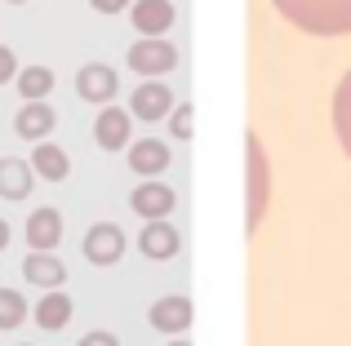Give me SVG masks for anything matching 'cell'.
Here are the masks:
<instances>
[{
  "instance_id": "6",
  "label": "cell",
  "mask_w": 351,
  "mask_h": 346,
  "mask_svg": "<svg viewBox=\"0 0 351 346\" xmlns=\"http://www.w3.org/2000/svg\"><path fill=\"white\" fill-rule=\"evenodd\" d=\"M76 94L85 98V103H112V98H116V71L103 67V62H89V67H80Z\"/></svg>"
},
{
  "instance_id": "9",
  "label": "cell",
  "mask_w": 351,
  "mask_h": 346,
  "mask_svg": "<svg viewBox=\"0 0 351 346\" xmlns=\"http://www.w3.org/2000/svg\"><path fill=\"white\" fill-rule=\"evenodd\" d=\"M129 204H134V213H138V217L156 222V217L173 213V191L165 187V182H143V187L129 196Z\"/></svg>"
},
{
  "instance_id": "14",
  "label": "cell",
  "mask_w": 351,
  "mask_h": 346,
  "mask_svg": "<svg viewBox=\"0 0 351 346\" xmlns=\"http://www.w3.org/2000/svg\"><path fill=\"white\" fill-rule=\"evenodd\" d=\"M23 276L27 284H40V289H58L62 280H67V267H62L53 253H32V258L23 262Z\"/></svg>"
},
{
  "instance_id": "17",
  "label": "cell",
  "mask_w": 351,
  "mask_h": 346,
  "mask_svg": "<svg viewBox=\"0 0 351 346\" xmlns=\"http://www.w3.org/2000/svg\"><path fill=\"white\" fill-rule=\"evenodd\" d=\"M14 129H18V138H27V142H40L45 133L53 129V111H49L45 103H27L23 111H18Z\"/></svg>"
},
{
  "instance_id": "1",
  "label": "cell",
  "mask_w": 351,
  "mask_h": 346,
  "mask_svg": "<svg viewBox=\"0 0 351 346\" xmlns=\"http://www.w3.org/2000/svg\"><path fill=\"white\" fill-rule=\"evenodd\" d=\"M276 9L311 36H347L351 31V0H276Z\"/></svg>"
},
{
  "instance_id": "23",
  "label": "cell",
  "mask_w": 351,
  "mask_h": 346,
  "mask_svg": "<svg viewBox=\"0 0 351 346\" xmlns=\"http://www.w3.org/2000/svg\"><path fill=\"white\" fill-rule=\"evenodd\" d=\"M14 71H18L14 49H5V44H0V85H5V80H14Z\"/></svg>"
},
{
  "instance_id": "20",
  "label": "cell",
  "mask_w": 351,
  "mask_h": 346,
  "mask_svg": "<svg viewBox=\"0 0 351 346\" xmlns=\"http://www.w3.org/2000/svg\"><path fill=\"white\" fill-rule=\"evenodd\" d=\"M49 89H53V71L49 67H27L23 76H18V94H23L27 103H40Z\"/></svg>"
},
{
  "instance_id": "18",
  "label": "cell",
  "mask_w": 351,
  "mask_h": 346,
  "mask_svg": "<svg viewBox=\"0 0 351 346\" xmlns=\"http://www.w3.org/2000/svg\"><path fill=\"white\" fill-rule=\"evenodd\" d=\"M32 169H36V178H45V182H62V178L71 173V165H67V151H62V147H53V142H40V147H36Z\"/></svg>"
},
{
  "instance_id": "8",
  "label": "cell",
  "mask_w": 351,
  "mask_h": 346,
  "mask_svg": "<svg viewBox=\"0 0 351 346\" xmlns=\"http://www.w3.org/2000/svg\"><path fill=\"white\" fill-rule=\"evenodd\" d=\"M129 18H134V27L143 36H165L173 27V5L169 0H134Z\"/></svg>"
},
{
  "instance_id": "27",
  "label": "cell",
  "mask_w": 351,
  "mask_h": 346,
  "mask_svg": "<svg viewBox=\"0 0 351 346\" xmlns=\"http://www.w3.org/2000/svg\"><path fill=\"white\" fill-rule=\"evenodd\" d=\"M169 346H191V342H187V338H173V342H169Z\"/></svg>"
},
{
  "instance_id": "21",
  "label": "cell",
  "mask_w": 351,
  "mask_h": 346,
  "mask_svg": "<svg viewBox=\"0 0 351 346\" xmlns=\"http://www.w3.org/2000/svg\"><path fill=\"white\" fill-rule=\"evenodd\" d=\"M27 320V302L14 289H0V329H18Z\"/></svg>"
},
{
  "instance_id": "2",
  "label": "cell",
  "mask_w": 351,
  "mask_h": 346,
  "mask_svg": "<svg viewBox=\"0 0 351 346\" xmlns=\"http://www.w3.org/2000/svg\"><path fill=\"white\" fill-rule=\"evenodd\" d=\"M245 156H249V235L263 226V213H267V196H271V169H267V151H263V138L249 133L245 138Z\"/></svg>"
},
{
  "instance_id": "28",
  "label": "cell",
  "mask_w": 351,
  "mask_h": 346,
  "mask_svg": "<svg viewBox=\"0 0 351 346\" xmlns=\"http://www.w3.org/2000/svg\"><path fill=\"white\" fill-rule=\"evenodd\" d=\"M14 5H23V0H14Z\"/></svg>"
},
{
  "instance_id": "24",
  "label": "cell",
  "mask_w": 351,
  "mask_h": 346,
  "mask_svg": "<svg viewBox=\"0 0 351 346\" xmlns=\"http://www.w3.org/2000/svg\"><path fill=\"white\" fill-rule=\"evenodd\" d=\"M80 346H120V342L112 338V333L98 329V333H85V338H80Z\"/></svg>"
},
{
  "instance_id": "19",
  "label": "cell",
  "mask_w": 351,
  "mask_h": 346,
  "mask_svg": "<svg viewBox=\"0 0 351 346\" xmlns=\"http://www.w3.org/2000/svg\"><path fill=\"white\" fill-rule=\"evenodd\" d=\"M334 133H338V142H343V151L351 156V71L334 89Z\"/></svg>"
},
{
  "instance_id": "5",
  "label": "cell",
  "mask_w": 351,
  "mask_h": 346,
  "mask_svg": "<svg viewBox=\"0 0 351 346\" xmlns=\"http://www.w3.org/2000/svg\"><path fill=\"white\" fill-rule=\"evenodd\" d=\"M138 249H143L147 258L165 262V258H173V253L182 249V240H178V231H173L165 217H156V222H147L143 231H138Z\"/></svg>"
},
{
  "instance_id": "7",
  "label": "cell",
  "mask_w": 351,
  "mask_h": 346,
  "mask_svg": "<svg viewBox=\"0 0 351 346\" xmlns=\"http://www.w3.org/2000/svg\"><path fill=\"white\" fill-rule=\"evenodd\" d=\"M147 320H152L160 333L182 338V333L191 329V302L187 297H160V302H152V315H147Z\"/></svg>"
},
{
  "instance_id": "15",
  "label": "cell",
  "mask_w": 351,
  "mask_h": 346,
  "mask_svg": "<svg viewBox=\"0 0 351 346\" xmlns=\"http://www.w3.org/2000/svg\"><path fill=\"white\" fill-rule=\"evenodd\" d=\"M165 165H169V147H165V142L143 138V142H134V147H129V169H134V173H143V178L160 173Z\"/></svg>"
},
{
  "instance_id": "16",
  "label": "cell",
  "mask_w": 351,
  "mask_h": 346,
  "mask_svg": "<svg viewBox=\"0 0 351 346\" xmlns=\"http://www.w3.org/2000/svg\"><path fill=\"white\" fill-rule=\"evenodd\" d=\"M67 320H71V297L58 293V289H49V293L36 302V324H40V329H49V333H58Z\"/></svg>"
},
{
  "instance_id": "25",
  "label": "cell",
  "mask_w": 351,
  "mask_h": 346,
  "mask_svg": "<svg viewBox=\"0 0 351 346\" xmlns=\"http://www.w3.org/2000/svg\"><path fill=\"white\" fill-rule=\"evenodd\" d=\"M129 0H94V9H103V14H120Z\"/></svg>"
},
{
  "instance_id": "22",
  "label": "cell",
  "mask_w": 351,
  "mask_h": 346,
  "mask_svg": "<svg viewBox=\"0 0 351 346\" xmlns=\"http://www.w3.org/2000/svg\"><path fill=\"white\" fill-rule=\"evenodd\" d=\"M173 138H191V107H178V116H173Z\"/></svg>"
},
{
  "instance_id": "26",
  "label": "cell",
  "mask_w": 351,
  "mask_h": 346,
  "mask_svg": "<svg viewBox=\"0 0 351 346\" xmlns=\"http://www.w3.org/2000/svg\"><path fill=\"white\" fill-rule=\"evenodd\" d=\"M9 244V226H5V217H0V249Z\"/></svg>"
},
{
  "instance_id": "11",
  "label": "cell",
  "mask_w": 351,
  "mask_h": 346,
  "mask_svg": "<svg viewBox=\"0 0 351 346\" xmlns=\"http://www.w3.org/2000/svg\"><path fill=\"white\" fill-rule=\"evenodd\" d=\"M58 235H62L58 209H36V213L27 217V244H32L36 253H49L53 244H58Z\"/></svg>"
},
{
  "instance_id": "4",
  "label": "cell",
  "mask_w": 351,
  "mask_h": 346,
  "mask_svg": "<svg viewBox=\"0 0 351 346\" xmlns=\"http://www.w3.org/2000/svg\"><path fill=\"white\" fill-rule=\"evenodd\" d=\"M120 253H125V231H120L116 222L89 226V235H85V258H89V262H98V267H112Z\"/></svg>"
},
{
  "instance_id": "12",
  "label": "cell",
  "mask_w": 351,
  "mask_h": 346,
  "mask_svg": "<svg viewBox=\"0 0 351 346\" xmlns=\"http://www.w3.org/2000/svg\"><path fill=\"white\" fill-rule=\"evenodd\" d=\"M94 138L103 151H120L129 142V116L120 107H103V116L94 120Z\"/></svg>"
},
{
  "instance_id": "3",
  "label": "cell",
  "mask_w": 351,
  "mask_h": 346,
  "mask_svg": "<svg viewBox=\"0 0 351 346\" xmlns=\"http://www.w3.org/2000/svg\"><path fill=\"white\" fill-rule=\"evenodd\" d=\"M173 62H178V49H173L165 36H143V40L129 49V67H134L138 76H165V71H173Z\"/></svg>"
},
{
  "instance_id": "13",
  "label": "cell",
  "mask_w": 351,
  "mask_h": 346,
  "mask_svg": "<svg viewBox=\"0 0 351 346\" xmlns=\"http://www.w3.org/2000/svg\"><path fill=\"white\" fill-rule=\"evenodd\" d=\"M32 165H27V160H14V156H5L0 160V196L5 200H27L32 196Z\"/></svg>"
},
{
  "instance_id": "10",
  "label": "cell",
  "mask_w": 351,
  "mask_h": 346,
  "mask_svg": "<svg viewBox=\"0 0 351 346\" xmlns=\"http://www.w3.org/2000/svg\"><path fill=\"white\" fill-rule=\"evenodd\" d=\"M129 107H134V116H143V120H160V116L173 107V94L160 85V80H143V85L134 89V98H129Z\"/></svg>"
}]
</instances>
